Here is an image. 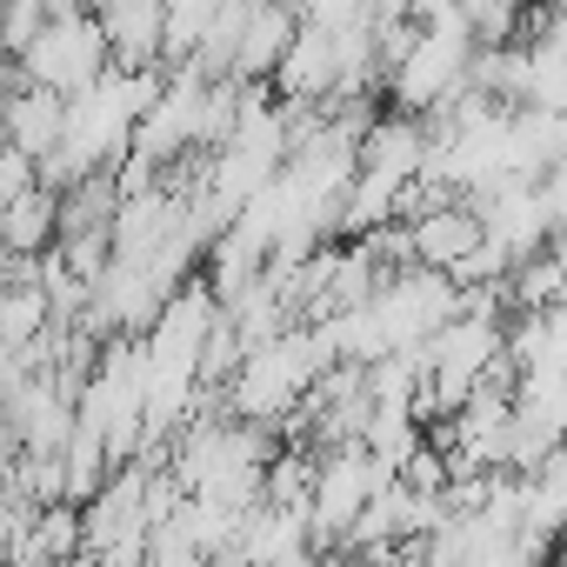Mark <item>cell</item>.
Instances as JSON below:
<instances>
[{
  "label": "cell",
  "mask_w": 567,
  "mask_h": 567,
  "mask_svg": "<svg viewBox=\"0 0 567 567\" xmlns=\"http://www.w3.org/2000/svg\"><path fill=\"white\" fill-rule=\"evenodd\" d=\"M467 0H408V14L414 21H447V14H461Z\"/></svg>",
  "instance_id": "cell-10"
},
{
  "label": "cell",
  "mask_w": 567,
  "mask_h": 567,
  "mask_svg": "<svg viewBox=\"0 0 567 567\" xmlns=\"http://www.w3.org/2000/svg\"><path fill=\"white\" fill-rule=\"evenodd\" d=\"M68 134V94L41 87V81H21L8 101H0V141H14L21 154H54V141Z\"/></svg>",
  "instance_id": "cell-5"
},
{
  "label": "cell",
  "mask_w": 567,
  "mask_h": 567,
  "mask_svg": "<svg viewBox=\"0 0 567 567\" xmlns=\"http://www.w3.org/2000/svg\"><path fill=\"white\" fill-rule=\"evenodd\" d=\"M467 61H474V21L467 8L447 21H421L414 48L388 68V101L401 114H434L454 94H467Z\"/></svg>",
  "instance_id": "cell-1"
},
{
  "label": "cell",
  "mask_w": 567,
  "mask_h": 567,
  "mask_svg": "<svg viewBox=\"0 0 567 567\" xmlns=\"http://www.w3.org/2000/svg\"><path fill=\"white\" fill-rule=\"evenodd\" d=\"M107 68H114V41H107V28H101L94 8H54L41 21V34L28 41V54H21V74L41 81V87H54V94H81Z\"/></svg>",
  "instance_id": "cell-2"
},
{
  "label": "cell",
  "mask_w": 567,
  "mask_h": 567,
  "mask_svg": "<svg viewBox=\"0 0 567 567\" xmlns=\"http://www.w3.org/2000/svg\"><path fill=\"white\" fill-rule=\"evenodd\" d=\"M394 467L368 447V441H334L315 454V494H308V514H315V547H341L354 514L374 501V487L388 481Z\"/></svg>",
  "instance_id": "cell-3"
},
{
  "label": "cell",
  "mask_w": 567,
  "mask_h": 567,
  "mask_svg": "<svg viewBox=\"0 0 567 567\" xmlns=\"http://www.w3.org/2000/svg\"><path fill=\"white\" fill-rule=\"evenodd\" d=\"M295 28H301L295 0H254L247 28H240V54H234V81H274V68H280V54H288Z\"/></svg>",
  "instance_id": "cell-6"
},
{
  "label": "cell",
  "mask_w": 567,
  "mask_h": 567,
  "mask_svg": "<svg viewBox=\"0 0 567 567\" xmlns=\"http://www.w3.org/2000/svg\"><path fill=\"white\" fill-rule=\"evenodd\" d=\"M34 181H41V161H34V154H21L14 141H0V207H8L14 194H28Z\"/></svg>",
  "instance_id": "cell-9"
},
{
  "label": "cell",
  "mask_w": 567,
  "mask_h": 567,
  "mask_svg": "<svg viewBox=\"0 0 567 567\" xmlns=\"http://www.w3.org/2000/svg\"><path fill=\"white\" fill-rule=\"evenodd\" d=\"M267 87H274L280 101H295V107H321V101L341 87V41H334V28H321V21H301Z\"/></svg>",
  "instance_id": "cell-4"
},
{
  "label": "cell",
  "mask_w": 567,
  "mask_h": 567,
  "mask_svg": "<svg viewBox=\"0 0 567 567\" xmlns=\"http://www.w3.org/2000/svg\"><path fill=\"white\" fill-rule=\"evenodd\" d=\"M474 240H481V214H474V200H441V207H427V214L408 220V254L427 260V267H454Z\"/></svg>",
  "instance_id": "cell-7"
},
{
  "label": "cell",
  "mask_w": 567,
  "mask_h": 567,
  "mask_svg": "<svg viewBox=\"0 0 567 567\" xmlns=\"http://www.w3.org/2000/svg\"><path fill=\"white\" fill-rule=\"evenodd\" d=\"M61 240V187L34 181L28 194H14L8 207H0V247L8 254H41Z\"/></svg>",
  "instance_id": "cell-8"
}]
</instances>
